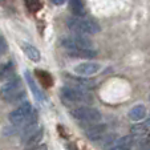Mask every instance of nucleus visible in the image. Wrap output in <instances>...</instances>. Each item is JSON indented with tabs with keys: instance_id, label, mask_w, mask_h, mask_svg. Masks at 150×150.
<instances>
[{
	"instance_id": "15",
	"label": "nucleus",
	"mask_w": 150,
	"mask_h": 150,
	"mask_svg": "<svg viewBox=\"0 0 150 150\" xmlns=\"http://www.w3.org/2000/svg\"><path fill=\"white\" fill-rule=\"evenodd\" d=\"M127 116H129V120H132V121H141L146 116V108L144 105H137V106H134L133 109L129 110Z\"/></svg>"
},
{
	"instance_id": "20",
	"label": "nucleus",
	"mask_w": 150,
	"mask_h": 150,
	"mask_svg": "<svg viewBox=\"0 0 150 150\" xmlns=\"http://www.w3.org/2000/svg\"><path fill=\"white\" fill-rule=\"evenodd\" d=\"M24 101H27L25 100V92H24V89H21V91L17 92L15 96H12L7 102H9V104H19L20 105L21 102H24Z\"/></svg>"
},
{
	"instance_id": "24",
	"label": "nucleus",
	"mask_w": 150,
	"mask_h": 150,
	"mask_svg": "<svg viewBox=\"0 0 150 150\" xmlns=\"http://www.w3.org/2000/svg\"><path fill=\"white\" fill-rule=\"evenodd\" d=\"M7 51V41L3 36H0V56Z\"/></svg>"
},
{
	"instance_id": "26",
	"label": "nucleus",
	"mask_w": 150,
	"mask_h": 150,
	"mask_svg": "<svg viewBox=\"0 0 150 150\" xmlns=\"http://www.w3.org/2000/svg\"><path fill=\"white\" fill-rule=\"evenodd\" d=\"M149 101H150V96H149Z\"/></svg>"
},
{
	"instance_id": "23",
	"label": "nucleus",
	"mask_w": 150,
	"mask_h": 150,
	"mask_svg": "<svg viewBox=\"0 0 150 150\" xmlns=\"http://www.w3.org/2000/svg\"><path fill=\"white\" fill-rule=\"evenodd\" d=\"M137 146H138L139 149H150V139H147V138L139 139V141L137 142Z\"/></svg>"
},
{
	"instance_id": "4",
	"label": "nucleus",
	"mask_w": 150,
	"mask_h": 150,
	"mask_svg": "<svg viewBox=\"0 0 150 150\" xmlns=\"http://www.w3.org/2000/svg\"><path fill=\"white\" fill-rule=\"evenodd\" d=\"M61 45L67 49V51H71V49H82V48H93V42L89 39L84 36L81 33H76L72 37H64L61 40Z\"/></svg>"
},
{
	"instance_id": "16",
	"label": "nucleus",
	"mask_w": 150,
	"mask_h": 150,
	"mask_svg": "<svg viewBox=\"0 0 150 150\" xmlns=\"http://www.w3.org/2000/svg\"><path fill=\"white\" fill-rule=\"evenodd\" d=\"M133 144H134V141L130 136H125V137H121L120 139H117L116 144L113 145L112 149H114V150H127V149H130V147L133 146Z\"/></svg>"
},
{
	"instance_id": "14",
	"label": "nucleus",
	"mask_w": 150,
	"mask_h": 150,
	"mask_svg": "<svg viewBox=\"0 0 150 150\" xmlns=\"http://www.w3.org/2000/svg\"><path fill=\"white\" fill-rule=\"evenodd\" d=\"M21 48H23V51H24V53H25V56L28 57V59H31L32 61H39V60L41 59L40 51L36 48V47L32 45V44L24 42V44H21Z\"/></svg>"
},
{
	"instance_id": "19",
	"label": "nucleus",
	"mask_w": 150,
	"mask_h": 150,
	"mask_svg": "<svg viewBox=\"0 0 150 150\" xmlns=\"http://www.w3.org/2000/svg\"><path fill=\"white\" fill-rule=\"evenodd\" d=\"M132 133L133 136H145L149 133V125H134L132 127Z\"/></svg>"
},
{
	"instance_id": "21",
	"label": "nucleus",
	"mask_w": 150,
	"mask_h": 150,
	"mask_svg": "<svg viewBox=\"0 0 150 150\" xmlns=\"http://www.w3.org/2000/svg\"><path fill=\"white\" fill-rule=\"evenodd\" d=\"M24 1H25L27 8H28L31 12H37L40 8H41L40 0H24Z\"/></svg>"
},
{
	"instance_id": "10",
	"label": "nucleus",
	"mask_w": 150,
	"mask_h": 150,
	"mask_svg": "<svg viewBox=\"0 0 150 150\" xmlns=\"http://www.w3.org/2000/svg\"><path fill=\"white\" fill-rule=\"evenodd\" d=\"M68 54L77 59H93L97 56V52L93 48H82V49H71L68 51Z\"/></svg>"
},
{
	"instance_id": "8",
	"label": "nucleus",
	"mask_w": 150,
	"mask_h": 150,
	"mask_svg": "<svg viewBox=\"0 0 150 150\" xmlns=\"http://www.w3.org/2000/svg\"><path fill=\"white\" fill-rule=\"evenodd\" d=\"M105 133H106V125L98 122H92L88 129H85V134L91 141H98L104 138Z\"/></svg>"
},
{
	"instance_id": "25",
	"label": "nucleus",
	"mask_w": 150,
	"mask_h": 150,
	"mask_svg": "<svg viewBox=\"0 0 150 150\" xmlns=\"http://www.w3.org/2000/svg\"><path fill=\"white\" fill-rule=\"evenodd\" d=\"M52 1H53L56 6H62V4L65 3V0H52Z\"/></svg>"
},
{
	"instance_id": "17",
	"label": "nucleus",
	"mask_w": 150,
	"mask_h": 150,
	"mask_svg": "<svg viewBox=\"0 0 150 150\" xmlns=\"http://www.w3.org/2000/svg\"><path fill=\"white\" fill-rule=\"evenodd\" d=\"M25 80H27V84H28V86L31 88V91H32V93H33V96H35V98L36 100H42V93H41V91L39 89V86H37V84L33 81V79H32V76H31V73H29L28 71L25 72Z\"/></svg>"
},
{
	"instance_id": "11",
	"label": "nucleus",
	"mask_w": 150,
	"mask_h": 150,
	"mask_svg": "<svg viewBox=\"0 0 150 150\" xmlns=\"http://www.w3.org/2000/svg\"><path fill=\"white\" fill-rule=\"evenodd\" d=\"M35 73H36L37 81H39V84L41 85L42 88H51L52 85H53V79H52V76L48 72L41 71V69H36Z\"/></svg>"
},
{
	"instance_id": "22",
	"label": "nucleus",
	"mask_w": 150,
	"mask_h": 150,
	"mask_svg": "<svg viewBox=\"0 0 150 150\" xmlns=\"http://www.w3.org/2000/svg\"><path fill=\"white\" fill-rule=\"evenodd\" d=\"M116 141H117V136L116 134H112V136H108L105 138V141L102 142V145H104L105 149H112L113 145L116 144Z\"/></svg>"
},
{
	"instance_id": "7",
	"label": "nucleus",
	"mask_w": 150,
	"mask_h": 150,
	"mask_svg": "<svg viewBox=\"0 0 150 150\" xmlns=\"http://www.w3.org/2000/svg\"><path fill=\"white\" fill-rule=\"evenodd\" d=\"M101 68H102L101 64H98V62H82V64H79V65L74 67L73 71L76 74L89 77L97 74L101 71Z\"/></svg>"
},
{
	"instance_id": "6",
	"label": "nucleus",
	"mask_w": 150,
	"mask_h": 150,
	"mask_svg": "<svg viewBox=\"0 0 150 150\" xmlns=\"http://www.w3.org/2000/svg\"><path fill=\"white\" fill-rule=\"evenodd\" d=\"M23 89V82H21V79L17 76L11 77L9 80H7L6 84L0 88V97L4 100V101H8L12 96L20 92Z\"/></svg>"
},
{
	"instance_id": "9",
	"label": "nucleus",
	"mask_w": 150,
	"mask_h": 150,
	"mask_svg": "<svg viewBox=\"0 0 150 150\" xmlns=\"http://www.w3.org/2000/svg\"><path fill=\"white\" fill-rule=\"evenodd\" d=\"M65 79H68L72 82L71 84L72 86H79V88H82V89H93L96 86V81L85 79V76H80V74H77V77L65 76Z\"/></svg>"
},
{
	"instance_id": "3",
	"label": "nucleus",
	"mask_w": 150,
	"mask_h": 150,
	"mask_svg": "<svg viewBox=\"0 0 150 150\" xmlns=\"http://www.w3.org/2000/svg\"><path fill=\"white\" fill-rule=\"evenodd\" d=\"M71 116L74 120H79L82 122H100L102 120V114L97 110L96 108H92V106H77L69 110Z\"/></svg>"
},
{
	"instance_id": "18",
	"label": "nucleus",
	"mask_w": 150,
	"mask_h": 150,
	"mask_svg": "<svg viewBox=\"0 0 150 150\" xmlns=\"http://www.w3.org/2000/svg\"><path fill=\"white\" fill-rule=\"evenodd\" d=\"M69 4H71L72 12L76 16H84L85 15V8L81 0H69Z\"/></svg>"
},
{
	"instance_id": "5",
	"label": "nucleus",
	"mask_w": 150,
	"mask_h": 150,
	"mask_svg": "<svg viewBox=\"0 0 150 150\" xmlns=\"http://www.w3.org/2000/svg\"><path fill=\"white\" fill-rule=\"evenodd\" d=\"M32 112H33V108H32V105L28 101L21 102L13 112H11V114H9V122L13 126H20L28 118V116Z\"/></svg>"
},
{
	"instance_id": "2",
	"label": "nucleus",
	"mask_w": 150,
	"mask_h": 150,
	"mask_svg": "<svg viewBox=\"0 0 150 150\" xmlns=\"http://www.w3.org/2000/svg\"><path fill=\"white\" fill-rule=\"evenodd\" d=\"M61 97L65 100L67 102H72V104H89L93 101L92 96L85 92L82 88L79 86H64L61 89Z\"/></svg>"
},
{
	"instance_id": "13",
	"label": "nucleus",
	"mask_w": 150,
	"mask_h": 150,
	"mask_svg": "<svg viewBox=\"0 0 150 150\" xmlns=\"http://www.w3.org/2000/svg\"><path fill=\"white\" fill-rule=\"evenodd\" d=\"M13 73H15V67L12 61H8L6 64L0 65V81L9 80L11 77H13Z\"/></svg>"
},
{
	"instance_id": "12",
	"label": "nucleus",
	"mask_w": 150,
	"mask_h": 150,
	"mask_svg": "<svg viewBox=\"0 0 150 150\" xmlns=\"http://www.w3.org/2000/svg\"><path fill=\"white\" fill-rule=\"evenodd\" d=\"M42 134H44V129H42V127H37L36 130L32 132L27 138L21 139V141H23V144L27 145V146H35V145H37V142L41 141Z\"/></svg>"
},
{
	"instance_id": "1",
	"label": "nucleus",
	"mask_w": 150,
	"mask_h": 150,
	"mask_svg": "<svg viewBox=\"0 0 150 150\" xmlns=\"http://www.w3.org/2000/svg\"><path fill=\"white\" fill-rule=\"evenodd\" d=\"M67 25L71 31L74 33H81V35H96L101 31L100 25L91 19H84L82 16L71 17L67 21Z\"/></svg>"
}]
</instances>
